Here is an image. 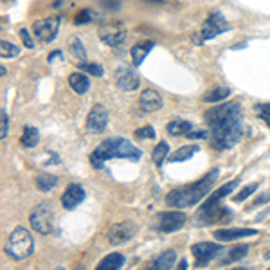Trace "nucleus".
I'll return each instance as SVG.
<instances>
[{"label": "nucleus", "instance_id": "obj_1", "mask_svg": "<svg viewBox=\"0 0 270 270\" xmlns=\"http://www.w3.org/2000/svg\"><path fill=\"white\" fill-rule=\"evenodd\" d=\"M204 119L209 125V139L214 149H229L242 139V105L236 101L214 106L206 112Z\"/></svg>", "mask_w": 270, "mask_h": 270}, {"label": "nucleus", "instance_id": "obj_2", "mask_svg": "<svg viewBox=\"0 0 270 270\" xmlns=\"http://www.w3.org/2000/svg\"><path fill=\"white\" fill-rule=\"evenodd\" d=\"M218 173H220V170L214 168V170H211V173H207L206 177L200 178L195 184L182 185V187L170 191V193L166 195V204L170 207H175V209H185V207H191L195 204H198L202 198L207 197L213 184L216 182Z\"/></svg>", "mask_w": 270, "mask_h": 270}, {"label": "nucleus", "instance_id": "obj_3", "mask_svg": "<svg viewBox=\"0 0 270 270\" xmlns=\"http://www.w3.org/2000/svg\"><path fill=\"white\" fill-rule=\"evenodd\" d=\"M110 159H130V161H139L141 159V149H137L130 141L123 137H112L108 141L101 142L90 155V162L96 170H101L106 161Z\"/></svg>", "mask_w": 270, "mask_h": 270}, {"label": "nucleus", "instance_id": "obj_4", "mask_svg": "<svg viewBox=\"0 0 270 270\" xmlns=\"http://www.w3.org/2000/svg\"><path fill=\"white\" fill-rule=\"evenodd\" d=\"M240 180H230L229 184L222 185L218 191H214L207 202L204 206L198 209V216H197V222L202 223V225H207V223H213V222H223V218H229V209L227 207L220 206V202L230 195L234 191V187L238 185Z\"/></svg>", "mask_w": 270, "mask_h": 270}, {"label": "nucleus", "instance_id": "obj_5", "mask_svg": "<svg viewBox=\"0 0 270 270\" xmlns=\"http://www.w3.org/2000/svg\"><path fill=\"white\" fill-rule=\"evenodd\" d=\"M32 250H34V242H32L31 233L24 227H16L9 234V240L6 243V254L16 261H22L32 254Z\"/></svg>", "mask_w": 270, "mask_h": 270}, {"label": "nucleus", "instance_id": "obj_6", "mask_svg": "<svg viewBox=\"0 0 270 270\" xmlns=\"http://www.w3.org/2000/svg\"><path fill=\"white\" fill-rule=\"evenodd\" d=\"M229 29H230L229 22L223 18L222 13L213 11L206 18V22H204V25H202L200 31H198L197 34H193V44L202 45L204 42L213 40V38H216L218 34H222V32L229 31Z\"/></svg>", "mask_w": 270, "mask_h": 270}, {"label": "nucleus", "instance_id": "obj_7", "mask_svg": "<svg viewBox=\"0 0 270 270\" xmlns=\"http://www.w3.org/2000/svg\"><path fill=\"white\" fill-rule=\"evenodd\" d=\"M31 227L40 234H51L54 230V209L49 202L38 204L31 213Z\"/></svg>", "mask_w": 270, "mask_h": 270}, {"label": "nucleus", "instance_id": "obj_8", "mask_svg": "<svg viewBox=\"0 0 270 270\" xmlns=\"http://www.w3.org/2000/svg\"><path fill=\"white\" fill-rule=\"evenodd\" d=\"M97 36L101 42L110 47H117V45L125 44L126 40V27L123 22H112V24H105L97 29Z\"/></svg>", "mask_w": 270, "mask_h": 270}, {"label": "nucleus", "instance_id": "obj_9", "mask_svg": "<svg viewBox=\"0 0 270 270\" xmlns=\"http://www.w3.org/2000/svg\"><path fill=\"white\" fill-rule=\"evenodd\" d=\"M115 85L125 92H133L141 85V78H139L137 70L128 65H121L115 69Z\"/></svg>", "mask_w": 270, "mask_h": 270}, {"label": "nucleus", "instance_id": "obj_10", "mask_svg": "<svg viewBox=\"0 0 270 270\" xmlns=\"http://www.w3.org/2000/svg\"><path fill=\"white\" fill-rule=\"evenodd\" d=\"M191 252L195 256V265L197 266H204L206 263H209L213 258H216L218 254L223 252V245L220 243H209V242H202V243H195L191 247Z\"/></svg>", "mask_w": 270, "mask_h": 270}, {"label": "nucleus", "instance_id": "obj_11", "mask_svg": "<svg viewBox=\"0 0 270 270\" xmlns=\"http://www.w3.org/2000/svg\"><path fill=\"white\" fill-rule=\"evenodd\" d=\"M58 29H60V16L56 15H51L47 18H44V20H38L32 24V32L42 42H53Z\"/></svg>", "mask_w": 270, "mask_h": 270}, {"label": "nucleus", "instance_id": "obj_12", "mask_svg": "<svg viewBox=\"0 0 270 270\" xmlns=\"http://www.w3.org/2000/svg\"><path fill=\"white\" fill-rule=\"evenodd\" d=\"M185 223V214L182 211H170V213H161L157 216V227L162 233H175L182 229Z\"/></svg>", "mask_w": 270, "mask_h": 270}, {"label": "nucleus", "instance_id": "obj_13", "mask_svg": "<svg viewBox=\"0 0 270 270\" xmlns=\"http://www.w3.org/2000/svg\"><path fill=\"white\" fill-rule=\"evenodd\" d=\"M108 125V112L103 105H94L87 115V130L90 133H101Z\"/></svg>", "mask_w": 270, "mask_h": 270}, {"label": "nucleus", "instance_id": "obj_14", "mask_svg": "<svg viewBox=\"0 0 270 270\" xmlns=\"http://www.w3.org/2000/svg\"><path fill=\"white\" fill-rule=\"evenodd\" d=\"M135 225L132 222H121V223H113L108 229V242L112 245H119V243L128 242L130 238H133L135 234Z\"/></svg>", "mask_w": 270, "mask_h": 270}, {"label": "nucleus", "instance_id": "obj_15", "mask_svg": "<svg viewBox=\"0 0 270 270\" xmlns=\"http://www.w3.org/2000/svg\"><path fill=\"white\" fill-rule=\"evenodd\" d=\"M83 198H85V191H83V187L78 184H70L67 189H65V193L61 195V204H63V207L67 211H72L74 207H78L83 202Z\"/></svg>", "mask_w": 270, "mask_h": 270}, {"label": "nucleus", "instance_id": "obj_16", "mask_svg": "<svg viewBox=\"0 0 270 270\" xmlns=\"http://www.w3.org/2000/svg\"><path fill=\"white\" fill-rule=\"evenodd\" d=\"M139 106H141L142 112L149 113V112H157L162 106V97L157 90L153 89H146L141 94V99H139Z\"/></svg>", "mask_w": 270, "mask_h": 270}, {"label": "nucleus", "instance_id": "obj_17", "mask_svg": "<svg viewBox=\"0 0 270 270\" xmlns=\"http://www.w3.org/2000/svg\"><path fill=\"white\" fill-rule=\"evenodd\" d=\"M213 236L220 242H234V240L247 238V236H258L256 229H218Z\"/></svg>", "mask_w": 270, "mask_h": 270}, {"label": "nucleus", "instance_id": "obj_18", "mask_svg": "<svg viewBox=\"0 0 270 270\" xmlns=\"http://www.w3.org/2000/svg\"><path fill=\"white\" fill-rule=\"evenodd\" d=\"M155 47V44L151 40H146L141 42V44L133 45L132 47V61H133V67H139V65L144 61V58L151 53V49Z\"/></svg>", "mask_w": 270, "mask_h": 270}, {"label": "nucleus", "instance_id": "obj_19", "mask_svg": "<svg viewBox=\"0 0 270 270\" xmlns=\"http://www.w3.org/2000/svg\"><path fill=\"white\" fill-rule=\"evenodd\" d=\"M69 85L76 94H85L90 87V81L83 72H72L69 76Z\"/></svg>", "mask_w": 270, "mask_h": 270}, {"label": "nucleus", "instance_id": "obj_20", "mask_svg": "<svg viewBox=\"0 0 270 270\" xmlns=\"http://www.w3.org/2000/svg\"><path fill=\"white\" fill-rule=\"evenodd\" d=\"M125 265V256L119 254V252H112V254H108L106 258H103L99 263H97V270H117L121 268V266Z\"/></svg>", "mask_w": 270, "mask_h": 270}, {"label": "nucleus", "instance_id": "obj_21", "mask_svg": "<svg viewBox=\"0 0 270 270\" xmlns=\"http://www.w3.org/2000/svg\"><path fill=\"white\" fill-rule=\"evenodd\" d=\"M198 146L197 144H189V146H182V148H178L175 153H171L170 157H168V161L170 162H182V161H187V159H191L195 153L198 151Z\"/></svg>", "mask_w": 270, "mask_h": 270}, {"label": "nucleus", "instance_id": "obj_22", "mask_svg": "<svg viewBox=\"0 0 270 270\" xmlns=\"http://www.w3.org/2000/svg\"><path fill=\"white\" fill-rule=\"evenodd\" d=\"M195 125H191L189 121H184V119H177V121H171L168 125V133L170 135H187V133L193 130Z\"/></svg>", "mask_w": 270, "mask_h": 270}, {"label": "nucleus", "instance_id": "obj_23", "mask_svg": "<svg viewBox=\"0 0 270 270\" xmlns=\"http://www.w3.org/2000/svg\"><path fill=\"white\" fill-rule=\"evenodd\" d=\"M38 141H40V135H38L36 128H32L31 125H25L24 126V133H22V146L24 148H34V146L38 144Z\"/></svg>", "mask_w": 270, "mask_h": 270}, {"label": "nucleus", "instance_id": "obj_24", "mask_svg": "<svg viewBox=\"0 0 270 270\" xmlns=\"http://www.w3.org/2000/svg\"><path fill=\"white\" fill-rule=\"evenodd\" d=\"M175 259H177V252H175V250H166V252H162V254L155 259L153 268H157V270L171 268V266L175 265Z\"/></svg>", "mask_w": 270, "mask_h": 270}, {"label": "nucleus", "instance_id": "obj_25", "mask_svg": "<svg viewBox=\"0 0 270 270\" xmlns=\"http://www.w3.org/2000/svg\"><path fill=\"white\" fill-rule=\"evenodd\" d=\"M56 184H58V177H56V175L40 173L36 177V185H38V189H42V191H51Z\"/></svg>", "mask_w": 270, "mask_h": 270}, {"label": "nucleus", "instance_id": "obj_26", "mask_svg": "<svg viewBox=\"0 0 270 270\" xmlns=\"http://www.w3.org/2000/svg\"><path fill=\"white\" fill-rule=\"evenodd\" d=\"M69 51L72 53V56L80 58V61L87 60V51H85V47H83V44H81L78 36L69 38Z\"/></svg>", "mask_w": 270, "mask_h": 270}, {"label": "nucleus", "instance_id": "obj_27", "mask_svg": "<svg viewBox=\"0 0 270 270\" xmlns=\"http://www.w3.org/2000/svg\"><path fill=\"white\" fill-rule=\"evenodd\" d=\"M229 94H230V89H227V87H218V89L207 92L206 96H204V101H207V103H218V101L225 99Z\"/></svg>", "mask_w": 270, "mask_h": 270}, {"label": "nucleus", "instance_id": "obj_28", "mask_svg": "<svg viewBox=\"0 0 270 270\" xmlns=\"http://www.w3.org/2000/svg\"><path fill=\"white\" fill-rule=\"evenodd\" d=\"M170 153V146H168V142H159L157 146H155V149L151 151V159H153L155 164L161 168L162 162H164L166 155Z\"/></svg>", "mask_w": 270, "mask_h": 270}, {"label": "nucleus", "instance_id": "obj_29", "mask_svg": "<svg viewBox=\"0 0 270 270\" xmlns=\"http://www.w3.org/2000/svg\"><path fill=\"white\" fill-rule=\"evenodd\" d=\"M249 252V245H238V247H234V249L229 250V256H227L225 259H223L222 263H233V261H238V259L245 258V254Z\"/></svg>", "mask_w": 270, "mask_h": 270}, {"label": "nucleus", "instance_id": "obj_30", "mask_svg": "<svg viewBox=\"0 0 270 270\" xmlns=\"http://www.w3.org/2000/svg\"><path fill=\"white\" fill-rule=\"evenodd\" d=\"M18 53H20V49L16 47V45L9 44L6 40L0 42V54H2V58H15L18 56Z\"/></svg>", "mask_w": 270, "mask_h": 270}, {"label": "nucleus", "instance_id": "obj_31", "mask_svg": "<svg viewBox=\"0 0 270 270\" xmlns=\"http://www.w3.org/2000/svg\"><path fill=\"white\" fill-rule=\"evenodd\" d=\"M256 115H258L263 123H266V126L270 128V103L256 105Z\"/></svg>", "mask_w": 270, "mask_h": 270}, {"label": "nucleus", "instance_id": "obj_32", "mask_svg": "<svg viewBox=\"0 0 270 270\" xmlns=\"http://www.w3.org/2000/svg\"><path fill=\"white\" fill-rule=\"evenodd\" d=\"M78 67H80V70H85V72L92 74V76H97V78L103 76V67L97 63H85V61H81Z\"/></svg>", "mask_w": 270, "mask_h": 270}, {"label": "nucleus", "instance_id": "obj_33", "mask_svg": "<svg viewBox=\"0 0 270 270\" xmlns=\"http://www.w3.org/2000/svg\"><path fill=\"white\" fill-rule=\"evenodd\" d=\"M92 18H94V15H92V11H90V9H81L80 15H78L76 20H74V24H76V25H85V24H89V22H92Z\"/></svg>", "mask_w": 270, "mask_h": 270}, {"label": "nucleus", "instance_id": "obj_34", "mask_svg": "<svg viewBox=\"0 0 270 270\" xmlns=\"http://www.w3.org/2000/svg\"><path fill=\"white\" fill-rule=\"evenodd\" d=\"M133 135L137 139H155V130L151 126H142L133 132Z\"/></svg>", "mask_w": 270, "mask_h": 270}, {"label": "nucleus", "instance_id": "obj_35", "mask_svg": "<svg viewBox=\"0 0 270 270\" xmlns=\"http://www.w3.org/2000/svg\"><path fill=\"white\" fill-rule=\"evenodd\" d=\"M258 189V184H252V185H247V187H243L242 191H238V195L233 198L234 202H243L245 198H249L250 195L254 193V191Z\"/></svg>", "mask_w": 270, "mask_h": 270}, {"label": "nucleus", "instance_id": "obj_36", "mask_svg": "<svg viewBox=\"0 0 270 270\" xmlns=\"http://www.w3.org/2000/svg\"><path fill=\"white\" fill-rule=\"evenodd\" d=\"M0 115H2V132H0V137L6 139L8 137V126H9V119H8V113H6V110L2 108V112H0Z\"/></svg>", "mask_w": 270, "mask_h": 270}, {"label": "nucleus", "instance_id": "obj_37", "mask_svg": "<svg viewBox=\"0 0 270 270\" xmlns=\"http://www.w3.org/2000/svg\"><path fill=\"white\" fill-rule=\"evenodd\" d=\"M187 139H209V133L206 132V130H191L187 135H185Z\"/></svg>", "mask_w": 270, "mask_h": 270}, {"label": "nucleus", "instance_id": "obj_38", "mask_svg": "<svg viewBox=\"0 0 270 270\" xmlns=\"http://www.w3.org/2000/svg\"><path fill=\"white\" fill-rule=\"evenodd\" d=\"M20 36H22V40H24V45H25L27 49H32V47H34V42L31 40V36H29L27 29H20Z\"/></svg>", "mask_w": 270, "mask_h": 270}, {"label": "nucleus", "instance_id": "obj_39", "mask_svg": "<svg viewBox=\"0 0 270 270\" xmlns=\"http://www.w3.org/2000/svg\"><path fill=\"white\" fill-rule=\"evenodd\" d=\"M61 56H63V54H61V51H54L53 54H49V58H47V60H49V63H53V61H54V58H61Z\"/></svg>", "mask_w": 270, "mask_h": 270}, {"label": "nucleus", "instance_id": "obj_40", "mask_svg": "<svg viewBox=\"0 0 270 270\" xmlns=\"http://www.w3.org/2000/svg\"><path fill=\"white\" fill-rule=\"evenodd\" d=\"M270 200V193L268 195H261V198H258V200L254 202V206H258V204H263V202Z\"/></svg>", "mask_w": 270, "mask_h": 270}, {"label": "nucleus", "instance_id": "obj_41", "mask_svg": "<svg viewBox=\"0 0 270 270\" xmlns=\"http://www.w3.org/2000/svg\"><path fill=\"white\" fill-rule=\"evenodd\" d=\"M180 266H182V268H185V266H187V263H185V259H182V261H180Z\"/></svg>", "mask_w": 270, "mask_h": 270}, {"label": "nucleus", "instance_id": "obj_42", "mask_svg": "<svg viewBox=\"0 0 270 270\" xmlns=\"http://www.w3.org/2000/svg\"><path fill=\"white\" fill-rule=\"evenodd\" d=\"M151 2H162V0H151Z\"/></svg>", "mask_w": 270, "mask_h": 270}]
</instances>
